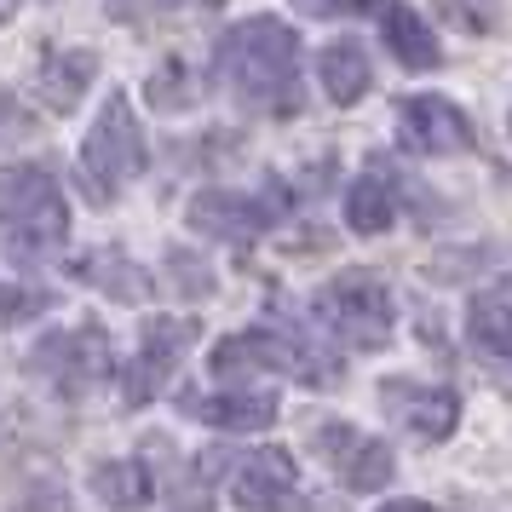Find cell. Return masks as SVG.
<instances>
[{"label": "cell", "instance_id": "obj_1", "mask_svg": "<svg viewBox=\"0 0 512 512\" xmlns=\"http://www.w3.org/2000/svg\"><path fill=\"white\" fill-rule=\"evenodd\" d=\"M219 75L248 110H300V35L277 18H242L219 41Z\"/></svg>", "mask_w": 512, "mask_h": 512}, {"label": "cell", "instance_id": "obj_2", "mask_svg": "<svg viewBox=\"0 0 512 512\" xmlns=\"http://www.w3.org/2000/svg\"><path fill=\"white\" fill-rule=\"evenodd\" d=\"M70 236V208H64V190L41 162H24L0 179V242L6 254L41 265L47 254L64 248Z\"/></svg>", "mask_w": 512, "mask_h": 512}, {"label": "cell", "instance_id": "obj_3", "mask_svg": "<svg viewBox=\"0 0 512 512\" xmlns=\"http://www.w3.org/2000/svg\"><path fill=\"white\" fill-rule=\"evenodd\" d=\"M311 317L323 334H334L346 351H380L392 340V288L374 271H340L317 288Z\"/></svg>", "mask_w": 512, "mask_h": 512}, {"label": "cell", "instance_id": "obj_4", "mask_svg": "<svg viewBox=\"0 0 512 512\" xmlns=\"http://www.w3.org/2000/svg\"><path fill=\"white\" fill-rule=\"evenodd\" d=\"M213 374H294L300 386H340V363L328 357V351H317L311 340H300V334H282V328H242V334H231V340H219L213 346Z\"/></svg>", "mask_w": 512, "mask_h": 512}, {"label": "cell", "instance_id": "obj_5", "mask_svg": "<svg viewBox=\"0 0 512 512\" xmlns=\"http://www.w3.org/2000/svg\"><path fill=\"white\" fill-rule=\"evenodd\" d=\"M139 173H144V133H139V121H133L127 93H110L93 121V133H87V144H81V190H87V202L104 208Z\"/></svg>", "mask_w": 512, "mask_h": 512}, {"label": "cell", "instance_id": "obj_6", "mask_svg": "<svg viewBox=\"0 0 512 512\" xmlns=\"http://www.w3.org/2000/svg\"><path fill=\"white\" fill-rule=\"evenodd\" d=\"M208 478H225L236 495V507L248 512H277L300 495V466L288 449H248V455H202Z\"/></svg>", "mask_w": 512, "mask_h": 512}, {"label": "cell", "instance_id": "obj_7", "mask_svg": "<svg viewBox=\"0 0 512 512\" xmlns=\"http://www.w3.org/2000/svg\"><path fill=\"white\" fill-rule=\"evenodd\" d=\"M311 443H317V455L334 466V478L346 489H357V495H374V489L392 484V472H397L392 449L380 438H369V432L346 426V420H323V426L311 432Z\"/></svg>", "mask_w": 512, "mask_h": 512}, {"label": "cell", "instance_id": "obj_8", "mask_svg": "<svg viewBox=\"0 0 512 512\" xmlns=\"http://www.w3.org/2000/svg\"><path fill=\"white\" fill-rule=\"evenodd\" d=\"M190 340H196V323H190V317H150V323H144L139 351H133V363H127V386H121L133 409L167 392V380L179 369V357L190 351Z\"/></svg>", "mask_w": 512, "mask_h": 512}, {"label": "cell", "instance_id": "obj_9", "mask_svg": "<svg viewBox=\"0 0 512 512\" xmlns=\"http://www.w3.org/2000/svg\"><path fill=\"white\" fill-rule=\"evenodd\" d=\"M397 139L415 156H461L478 144V127L466 121L461 104H449L438 93H415L397 104Z\"/></svg>", "mask_w": 512, "mask_h": 512}, {"label": "cell", "instance_id": "obj_10", "mask_svg": "<svg viewBox=\"0 0 512 512\" xmlns=\"http://www.w3.org/2000/svg\"><path fill=\"white\" fill-rule=\"evenodd\" d=\"M35 374L52 380L58 392H87L98 386L104 374H110V340L98 334V328H70V334H47L41 346H35Z\"/></svg>", "mask_w": 512, "mask_h": 512}, {"label": "cell", "instance_id": "obj_11", "mask_svg": "<svg viewBox=\"0 0 512 512\" xmlns=\"http://www.w3.org/2000/svg\"><path fill=\"white\" fill-rule=\"evenodd\" d=\"M380 409L420 443H443L461 426V397L449 386H420V380H386L380 386Z\"/></svg>", "mask_w": 512, "mask_h": 512}, {"label": "cell", "instance_id": "obj_12", "mask_svg": "<svg viewBox=\"0 0 512 512\" xmlns=\"http://www.w3.org/2000/svg\"><path fill=\"white\" fill-rule=\"evenodd\" d=\"M271 219H277V208L265 196H248V190H202V196H190V231L213 236V242L248 248V242H259L271 231Z\"/></svg>", "mask_w": 512, "mask_h": 512}, {"label": "cell", "instance_id": "obj_13", "mask_svg": "<svg viewBox=\"0 0 512 512\" xmlns=\"http://www.w3.org/2000/svg\"><path fill=\"white\" fill-rule=\"evenodd\" d=\"M380 35H386V47L403 70H438L443 52H438V35L426 29L415 6H403V0H386L380 6Z\"/></svg>", "mask_w": 512, "mask_h": 512}, {"label": "cell", "instance_id": "obj_14", "mask_svg": "<svg viewBox=\"0 0 512 512\" xmlns=\"http://www.w3.org/2000/svg\"><path fill=\"white\" fill-rule=\"evenodd\" d=\"M346 225L357 236H380L397 225V179L386 162H369V173L346 190Z\"/></svg>", "mask_w": 512, "mask_h": 512}, {"label": "cell", "instance_id": "obj_15", "mask_svg": "<svg viewBox=\"0 0 512 512\" xmlns=\"http://www.w3.org/2000/svg\"><path fill=\"white\" fill-rule=\"evenodd\" d=\"M190 415L219 426V432H265L277 420V392H213V397H185Z\"/></svg>", "mask_w": 512, "mask_h": 512}, {"label": "cell", "instance_id": "obj_16", "mask_svg": "<svg viewBox=\"0 0 512 512\" xmlns=\"http://www.w3.org/2000/svg\"><path fill=\"white\" fill-rule=\"evenodd\" d=\"M87 484H93V495L104 501V507L116 512H139L150 507V495H156V478H150V466L144 461H98L93 472H87Z\"/></svg>", "mask_w": 512, "mask_h": 512}, {"label": "cell", "instance_id": "obj_17", "mask_svg": "<svg viewBox=\"0 0 512 512\" xmlns=\"http://www.w3.org/2000/svg\"><path fill=\"white\" fill-rule=\"evenodd\" d=\"M317 81H323V93L334 98V104H357V98L369 93V52L357 47V41H334V47H323V58H317Z\"/></svg>", "mask_w": 512, "mask_h": 512}, {"label": "cell", "instance_id": "obj_18", "mask_svg": "<svg viewBox=\"0 0 512 512\" xmlns=\"http://www.w3.org/2000/svg\"><path fill=\"white\" fill-rule=\"evenodd\" d=\"M466 340L495 363H512V294H478L466 305Z\"/></svg>", "mask_w": 512, "mask_h": 512}, {"label": "cell", "instance_id": "obj_19", "mask_svg": "<svg viewBox=\"0 0 512 512\" xmlns=\"http://www.w3.org/2000/svg\"><path fill=\"white\" fill-rule=\"evenodd\" d=\"M93 75H98L93 52H47V58H41V98L64 116V110L81 104V93H87Z\"/></svg>", "mask_w": 512, "mask_h": 512}, {"label": "cell", "instance_id": "obj_20", "mask_svg": "<svg viewBox=\"0 0 512 512\" xmlns=\"http://www.w3.org/2000/svg\"><path fill=\"white\" fill-rule=\"evenodd\" d=\"M75 277L93 282V288H104V294H110V300H121V305H139L144 294H150L144 271L127 254H116V248H98V254H87L81 265H75Z\"/></svg>", "mask_w": 512, "mask_h": 512}, {"label": "cell", "instance_id": "obj_21", "mask_svg": "<svg viewBox=\"0 0 512 512\" xmlns=\"http://www.w3.org/2000/svg\"><path fill=\"white\" fill-rule=\"evenodd\" d=\"M144 93H150V104H156V110H185V104H196L190 70L179 64V58H173V64H162V70L150 75V87H144Z\"/></svg>", "mask_w": 512, "mask_h": 512}, {"label": "cell", "instance_id": "obj_22", "mask_svg": "<svg viewBox=\"0 0 512 512\" xmlns=\"http://www.w3.org/2000/svg\"><path fill=\"white\" fill-rule=\"evenodd\" d=\"M47 305H52V294H41V288H18V282H0V328L29 323V317H41Z\"/></svg>", "mask_w": 512, "mask_h": 512}, {"label": "cell", "instance_id": "obj_23", "mask_svg": "<svg viewBox=\"0 0 512 512\" xmlns=\"http://www.w3.org/2000/svg\"><path fill=\"white\" fill-rule=\"evenodd\" d=\"M167 271H173V288L190 294V300H208V294H213V277H208V265H202V259H190V254L173 248V254H167Z\"/></svg>", "mask_w": 512, "mask_h": 512}, {"label": "cell", "instance_id": "obj_24", "mask_svg": "<svg viewBox=\"0 0 512 512\" xmlns=\"http://www.w3.org/2000/svg\"><path fill=\"white\" fill-rule=\"evenodd\" d=\"M305 18H357V12H369L374 0H294Z\"/></svg>", "mask_w": 512, "mask_h": 512}, {"label": "cell", "instance_id": "obj_25", "mask_svg": "<svg viewBox=\"0 0 512 512\" xmlns=\"http://www.w3.org/2000/svg\"><path fill=\"white\" fill-rule=\"evenodd\" d=\"M443 12H449L455 24H466V29H489L495 24V6H472V0H443Z\"/></svg>", "mask_w": 512, "mask_h": 512}, {"label": "cell", "instance_id": "obj_26", "mask_svg": "<svg viewBox=\"0 0 512 512\" xmlns=\"http://www.w3.org/2000/svg\"><path fill=\"white\" fill-rule=\"evenodd\" d=\"M374 512H438L432 501H386V507H374Z\"/></svg>", "mask_w": 512, "mask_h": 512}, {"label": "cell", "instance_id": "obj_27", "mask_svg": "<svg viewBox=\"0 0 512 512\" xmlns=\"http://www.w3.org/2000/svg\"><path fill=\"white\" fill-rule=\"evenodd\" d=\"M162 6H190V12H213V6H225V0H162Z\"/></svg>", "mask_w": 512, "mask_h": 512}, {"label": "cell", "instance_id": "obj_28", "mask_svg": "<svg viewBox=\"0 0 512 512\" xmlns=\"http://www.w3.org/2000/svg\"><path fill=\"white\" fill-rule=\"evenodd\" d=\"M18 12V0H0V18H12Z\"/></svg>", "mask_w": 512, "mask_h": 512}, {"label": "cell", "instance_id": "obj_29", "mask_svg": "<svg viewBox=\"0 0 512 512\" xmlns=\"http://www.w3.org/2000/svg\"><path fill=\"white\" fill-rule=\"evenodd\" d=\"M507 127H512V121H507Z\"/></svg>", "mask_w": 512, "mask_h": 512}]
</instances>
